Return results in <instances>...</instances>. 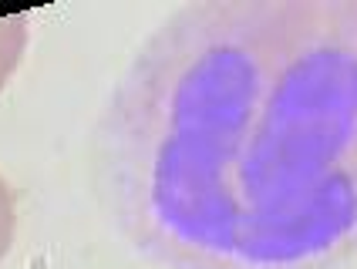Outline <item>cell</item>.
Segmentation results:
<instances>
[{"label": "cell", "instance_id": "1", "mask_svg": "<svg viewBox=\"0 0 357 269\" xmlns=\"http://www.w3.org/2000/svg\"><path fill=\"white\" fill-rule=\"evenodd\" d=\"M101 199L159 269L357 256V0H196L142 40L98 121Z\"/></svg>", "mask_w": 357, "mask_h": 269}, {"label": "cell", "instance_id": "2", "mask_svg": "<svg viewBox=\"0 0 357 269\" xmlns=\"http://www.w3.org/2000/svg\"><path fill=\"white\" fill-rule=\"evenodd\" d=\"M31 44V14H7L0 17V91L17 75L20 61Z\"/></svg>", "mask_w": 357, "mask_h": 269}, {"label": "cell", "instance_id": "3", "mask_svg": "<svg viewBox=\"0 0 357 269\" xmlns=\"http://www.w3.org/2000/svg\"><path fill=\"white\" fill-rule=\"evenodd\" d=\"M14 236H17V202H14L7 178L0 175V263L7 259V252L14 246Z\"/></svg>", "mask_w": 357, "mask_h": 269}]
</instances>
